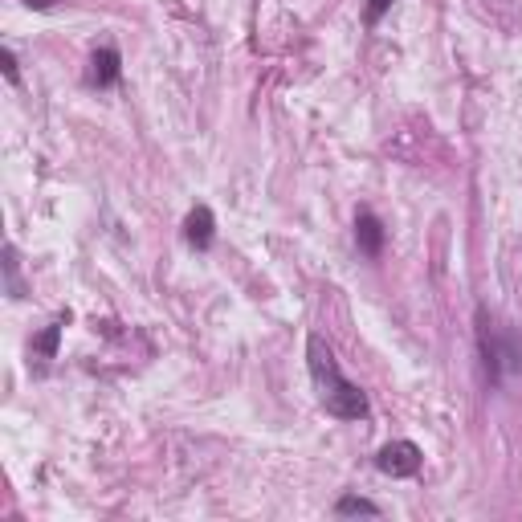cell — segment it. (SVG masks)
<instances>
[{"label":"cell","instance_id":"cell-4","mask_svg":"<svg viewBox=\"0 0 522 522\" xmlns=\"http://www.w3.org/2000/svg\"><path fill=\"white\" fill-rule=\"evenodd\" d=\"M123 78V54L115 45H98L90 54V70H86V86L94 90H111Z\"/></svg>","mask_w":522,"mask_h":522},{"label":"cell","instance_id":"cell-3","mask_svg":"<svg viewBox=\"0 0 522 522\" xmlns=\"http://www.w3.org/2000/svg\"><path fill=\"white\" fill-rule=\"evenodd\" d=\"M421 465H425V453L421 445H412V441H388L380 453H376V469L388 478H416L421 474Z\"/></svg>","mask_w":522,"mask_h":522},{"label":"cell","instance_id":"cell-10","mask_svg":"<svg viewBox=\"0 0 522 522\" xmlns=\"http://www.w3.org/2000/svg\"><path fill=\"white\" fill-rule=\"evenodd\" d=\"M392 9V0H368V9H363V25L368 29H376L380 21H384V13Z\"/></svg>","mask_w":522,"mask_h":522},{"label":"cell","instance_id":"cell-6","mask_svg":"<svg viewBox=\"0 0 522 522\" xmlns=\"http://www.w3.org/2000/svg\"><path fill=\"white\" fill-rule=\"evenodd\" d=\"M355 245L363 257H380L384 253V221L372 213V208H359L355 213Z\"/></svg>","mask_w":522,"mask_h":522},{"label":"cell","instance_id":"cell-9","mask_svg":"<svg viewBox=\"0 0 522 522\" xmlns=\"http://www.w3.org/2000/svg\"><path fill=\"white\" fill-rule=\"evenodd\" d=\"M5 278H9V298H25V286L17 274V245H5Z\"/></svg>","mask_w":522,"mask_h":522},{"label":"cell","instance_id":"cell-2","mask_svg":"<svg viewBox=\"0 0 522 522\" xmlns=\"http://www.w3.org/2000/svg\"><path fill=\"white\" fill-rule=\"evenodd\" d=\"M478 351H482V368H486V384H502L506 376L522 372V331L502 327L490 310H478Z\"/></svg>","mask_w":522,"mask_h":522},{"label":"cell","instance_id":"cell-8","mask_svg":"<svg viewBox=\"0 0 522 522\" xmlns=\"http://www.w3.org/2000/svg\"><path fill=\"white\" fill-rule=\"evenodd\" d=\"M335 514L339 518H351V514H368V518H380V506L372 498H359V494H343L335 502Z\"/></svg>","mask_w":522,"mask_h":522},{"label":"cell","instance_id":"cell-11","mask_svg":"<svg viewBox=\"0 0 522 522\" xmlns=\"http://www.w3.org/2000/svg\"><path fill=\"white\" fill-rule=\"evenodd\" d=\"M0 62H5V78H9V86H17V82H21V70H17V54H13L9 45L0 49Z\"/></svg>","mask_w":522,"mask_h":522},{"label":"cell","instance_id":"cell-1","mask_svg":"<svg viewBox=\"0 0 522 522\" xmlns=\"http://www.w3.org/2000/svg\"><path fill=\"white\" fill-rule=\"evenodd\" d=\"M306 368H310V380H315V392H319L323 408L335 416V421H368V412H372L368 392L343 376L339 359H335V347L323 335L306 339Z\"/></svg>","mask_w":522,"mask_h":522},{"label":"cell","instance_id":"cell-7","mask_svg":"<svg viewBox=\"0 0 522 522\" xmlns=\"http://www.w3.org/2000/svg\"><path fill=\"white\" fill-rule=\"evenodd\" d=\"M66 323H70V315H58L54 323H49L37 339H33V355H37V372H45V363L49 359H58V343H62V331H66Z\"/></svg>","mask_w":522,"mask_h":522},{"label":"cell","instance_id":"cell-5","mask_svg":"<svg viewBox=\"0 0 522 522\" xmlns=\"http://www.w3.org/2000/svg\"><path fill=\"white\" fill-rule=\"evenodd\" d=\"M213 237H217V217H213V208L208 204H196L192 213L184 217V241L192 245V249H213Z\"/></svg>","mask_w":522,"mask_h":522}]
</instances>
